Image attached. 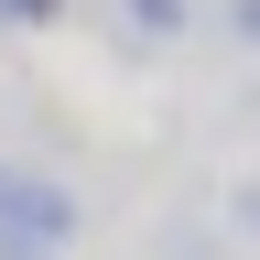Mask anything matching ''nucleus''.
Wrapping results in <instances>:
<instances>
[{"label":"nucleus","mask_w":260,"mask_h":260,"mask_svg":"<svg viewBox=\"0 0 260 260\" xmlns=\"http://www.w3.org/2000/svg\"><path fill=\"white\" fill-rule=\"evenodd\" d=\"M76 239V206H65V184L22 174V162H0V260H54Z\"/></svg>","instance_id":"obj_1"},{"label":"nucleus","mask_w":260,"mask_h":260,"mask_svg":"<svg viewBox=\"0 0 260 260\" xmlns=\"http://www.w3.org/2000/svg\"><path fill=\"white\" fill-rule=\"evenodd\" d=\"M130 32H184V0H119Z\"/></svg>","instance_id":"obj_2"},{"label":"nucleus","mask_w":260,"mask_h":260,"mask_svg":"<svg viewBox=\"0 0 260 260\" xmlns=\"http://www.w3.org/2000/svg\"><path fill=\"white\" fill-rule=\"evenodd\" d=\"M0 22H44V0H0Z\"/></svg>","instance_id":"obj_3"}]
</instances>
